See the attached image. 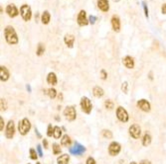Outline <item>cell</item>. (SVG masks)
<instances>
[{"mask_svg":"<svg viewBox=\"0 0 166 164\" xmlns=\"http://www.w3.org/2000/svg\"><path fill=\"white\" fill-rule=\"evenodd\" d=\"M4 36L6 42L9 45H16V44H18V36H17L15 30L12 26H7L4 29Z\"/></svg>","mask_w":166,"mask_h":164,"instance_id":"6da1fadb","label":"cell"},{"mask_svg":"<svg viewBox=\"0 0 166 164\" xmlns=\"http://www.w3.org/2000/svg\"><path fill=\"white\" fill-rule=\"evenodd\" d=\"M30 129H31V124H30V121L27 118H24L23 120L19 122L18 124V129L20 135H26L29 132Z\"/></svg>","mask_w":166,"mask_h":164,"instance_id":"7a4b0ae2","label":"cell"},{"mask_svg":"<svg viewBox=\"0 0 166 164\" xmlns=\"http://www.w3.org/2000/svg\"><path fill=\"white\" fill-rule=\"evenodd\" d=\"M20 14H21L24 21H30L32 18V11L30 6L27 4H23L20 8Z\"/></svg>","mask_w":166,"mask_h":164,"instance_id":"3957f363","label":"cell"},{"mask_svg":"<svg viewBox=\"0 0 166 164\" xmlns=\"http://www.w3.org/2000/svg\"><path fill=\"white\" fill-rule=\"evenodd\" d=\"M81 107H82V111L86 114H90L93 109V105H91V100L88 97H83L81 99Z\"/></svg>","mask_w":166,"mask_h":164,"instance_id":"277c9868","label":"cell"},{"mask_svg":"<svg viewBox=\"0 0 166 164\" xmlns=\"http://www.w3.org/2000/svg\"><path fill=\"white\" fill-rule=\"evenodd\" d=\"M64 116H65V118L70 122L76 120V117H77L76 109L74 108L73 106H69V107H67L65 110H64Z\"/></svg>","mask_w":166,"mask_h":164,"instance_id":"5b68a950","label":"cell"},{"mask_svg":"<svg viewBox=\"0 0 166 164\" xmlns=\"http://www.w3.org/2000/svg\"><path fill=\"white\" fill-rule=\"evenodd\" d=\"M121 150V146L118 142L117 141H113L108 146V153H110V155L111 156H116L117 155L118 153L120 152Z\"/></svg>","mask_w":166,"mask_h":164,"instance_id":"8992f818","label":"cell"},{"mask_svg":"<svg viewBox=\"0 0 166 164\" xmlns=\"http://www.w3.org/2000/svg\"><path fill=\"white\" fill-rule=\"evenodd\" d=\"M117 117L120 122H123V123H126L128 121V119H129L126 110L123 107H118L117 109Z\"/></svg>","mask_w":166,"mask_h":164,"instance_id":"52a82bcc","label":"cell"},{"mask_svg":"<svg viewBox=\"0 0 166 164\" xmlns=\"http://www.w3.org/2000/svg\"><path fill=\"white\" fill-rule=\"evenodd\" d=\"M85 151H86V147L78 142L75 143V145L73 147L70 148V153L73 155H82Z\"/></svg>","mask_w":166,"mask_h":164,"instance_id":"ba28073f","label":"cell"},{"mask_svg":"<svg viewBox=\"0 0 166 164\" xmlns=\"http://www.w3.org/2000/svg\"><path fill=\"white\" fill-rule=\"evenodd\" d=\"M78 24H79L80 26H87L88 24H89V20L87 18V13L85 10H81L79 15H78Z\"/></svg>","mask_w":166,"mask_h":164,"instance_id":"9c48e42d","label":"cell"},{"mask_svg":"<svg viewBox=\"0 0 166 164\" xmlns=\"http://www.w3.org/2000/svg\"><path fill=\"white\" fill-rule=\"evenodd\" d=\"M15 134V127H14V123L13 121H9L7 124V127H6V131H5V136L7 138H12L14 136Z\"/></svg>","mask_w":166,"mask_h":164,"instance_id":"30bf717a","label":"cell"},{"mask_svg":"<svg viewBox=\"0 0 166 164\" xmlns=\"http://www.w3.org/2000/svg\"><path fill=\"white\" fill-rule=\"evenodd\" d=\"M129 135L132 136L133 138L137 139L139 138V136L141 135V129L138 125H132L129 128Z\"/></svg>","mask_w":166,"mask_h":164,"instance_id":"8fae6325","label":"cell"},{"mask_svg":"<svg viewBox=\"0 0 166 164\" xmlns=\"http://www.w3.org/2000/svg\"><path fill=\"white\" fill-rule=\"evenodd\" d=\"M137 107L143 112H149L150 111V103L145 99H141L137 102Z\"/></svg>","mask_w":166,"mask_h":164,"instance_id":"7c38bea8","label":"cell"},{"mask_svg":"<svg viewBox=\"0 0 166 164\" xmlns=\"http://www.w3.org/2000/svg\"><path fill=\"white\" fill-rule=\"evenodd\" d=\"M6 13H7L9 17L14 18V17H16L19 14V11L14 4H9V5H7V7H6Z\"/></svg>","mask_w":166,"mask_h":164,"instance_id":"4fadbf2b","label":"cell"},{"mask_svg":"<svg viewBox=\"0 0 166 164\" xmlns=\"http://www.w3.org/2000/svg\"><path fill=\"white\" fill-rule=\"evenodd\" d=\"M111 26L114 32H120V19L117 15H113L111 17Z\"/></svg>","mask_w":166,"mask_h":164,"instance_id":"5bb4252c","label":"cell"},{"mask_svg":"<svg viewBox=\"0 0 166 164\" xmlns=\"http://www.w3.org/2000/svg\"><path fill=\"white\" fill-rule=\"evenodd\" d=\"M123 65L125 67L128 68V69H132V68L134 67V59H133V57H131L129 56H126L123 59Z\"/></svg>","mask_w":166,"mask_h":164,"instance_id":"9a60e30c","label":"cell"},{"mask_svg":"<svg viewBox=\"0 0 166 164\" xmlns=\"http://www.w3.org/2000/svg\"><path fill=\"white\" fill-rule=\"evenodd\" d=\"M97 7L103 12H107L108 9H110L108 0H97Z\"/></svg>","mask_w":166,"mask_h":164,"instance_id":"2e32d148","label":"cell"},{"mask_svg":"<svg viewBox=\"0 0 166 164\" xmlns=\"http://www.w3.org/2000/svg\"><path fill=\"white\" fill-rule=\"evenodd\" d=\"M0 79L1 81H7L9 79V71L5 66L0 67Z\"/></svg>","mask_w":166,"mask_h":164,"instance_id":"e0dca14e","label":"cell"},{"mask_svg":"<svg viewBox=\"0 0 166 164\" xmlns=\"http://www.w3.org/2000/svg\"><path fill=\"white\" fill-rule=\"evenodd\" d=\"M64 42H65V44L69 47H73L74 42H75V37L71 35V34H68V35H66L65 38H64Z\"/></svg>","mask_w":166,"mask_h":164,"instance_id":"ac0fdd59","label":"cell"},{"mask_svg":"<svg viewBox=\"0 0 166 164\" xmlns=\"http://www.w3.org/2000/svg\"><path fill=\"white\" fill-rule=\"evenodd\" d=\"M47 82L51 85H56L57 82H58V79H57L56 74L54 72H50L47 76Z\"/></svg>","mask_w":166,"mask_h":164,"instance_id":"d6986e66","label":"cell"},{"mask_svg":"<svg viewBox=\"0 0 166 164\" xmlns=\"http://www.w3.org/2000/svg\"><path fill=\"white\" fill-rule=\"evenodd\" d=\"M69 161H70V156L68 154L60 155L58 158H57V162H58V164H68Z\"/></svg>","mask_w":166,"mask_h":164,"instance_id":"ffe728a7","label":"cell"},{"mask_svg":"<svg viewBox=\"0 0 166 164\" xmlns=\"http://www.w3.org/2000/svg\"><path fill=\"white\" fill-rule=\"evenodd\" d=\"M93 93H94V95L96 97H97V98H101V97H103L104 96V89L101 87H100V86H96L93 89Z\"/></svg>","mask_w":166,"mask_h":164,"instance_id":"44dd1931","label":"cell"},{"mask_svg":"<svg viewBox=\"0 0 166 164\" xmlns=\"http://www.w3.org/2000/svg\"><path fill=\"white\" fill-rule=\"evenodd\" d=\"M50 20H51V15H50L49 11H47V10H46V11L43 12L42 17H41V21H42L43 24H45V25H47V24H49Z\"/></svg>","mask_w":166,"mask_h":164,"instance_id":"7402d4cb","label":"cell"},{"mask_svg":"<svg viewBox=\"0 0 166 164\" xmlns=\"http://www.w3.org/2000/svg\"><path fill=\"white\" fill-rule=\"evenodd\" d=\"M71 143H72V139L68 135H65L61 139V144L64 145V146H69Z\"/></svg>","mask_w":166,"mask_h":164,"instance_id":"603a6c76","label":"cell"},{"mask_svg":"<svg viewBox=\"0 0 166 164\" xmlns=\"http://www.w3.org/2000/svg\"><path fill=\"white\" fill-rule=\"evenodd\" d=\"M151 143V136L149 134H145L143 135V138H142V144H143V146H148Z\"/></svg>","mask_w":166,"mask_h":164,"instance_id":"cb8c5ba5","label":"cell"},{"mask_svg":"<svg viewBox=\"0 0 166 164\" xmlns=\"http://www.w3.org/2000/svg\"><path fill=\"white\" fill-rule=\"evenodd\" d=\"M61 135H62V129L59 127H54V135H53L54 138L58 139L61 138Z\"/></svg>","mask_w":166,"mask_h":164,"instance_id":"d4e9b609","label":"cell"},{"mask_svg":"<svg viewBox=\"0 0 166 164\" xmlns=\"http://www.w3.org/2000/svg\"><path fill=\"white\" fill-rule=\"evenodd\" d=\"M44 52H45V46L43 45V44L40 43L38 45V49H37V56H42V54L44 53Z\"/></svg>","mask_w":166,"mask_h":164,"instance_id":"484cf974","label":"cell"},{"mask_svg":"<svg viewBox=\"0 0 166 164\" xmlns=\"http://www.w3.org/2000/svg\"><path fill=\"white\" fill-rule=\"evenodd\" d=\"M47 91H48V92H47V94L49 95L50 98L54 99L57 96V91H56V89H54V88H50V89H48Z\"/></svg>","mask_w":166,"mask_h":164,"instance_id":"4316f807","label":"cell"},{"mask_svg":"<svg viewBox=\"0 0 166 164\" xmlns=\"http://www.w3.org/2000/svg\"><path fill=\"white\" fill-rule=\"evenodd\" d=\"M61 152V147L58 143H54L53 144V153L54 154H60Z\"/></svg>","mask_w":166,"mask_h":164,"instance_id":"83f0119b","label":"cell"},{"mask_svg":"<svg viewBox=\"0 0 166 164\" xmlns=\"http://www.w3.org/2000/svg\"><path fill=\"white\" fill-rule=\"evenodd\" d=\"M101 134H103L104 138H113V134H111V132L108 131V129H104Z\"/></svg>","mask_w":166,"mask_h":164,"instance_id":"f1b7e54d","label":"cell"},{"mask_svg":"<svg viewBox=\"0 0 166 164\" xmlns=\"http://www.w3.org/2000/svg\"><path fill=\"white\" fill-rule=\"evenodd\" d=\"M104 107H106L107 109H110V110H111V109L113 108V102L111 100H107L106 102H104Z\"/></svg>","mask_w":166,"mask_h":164,"instance_id":"f546056e","label":"cell"},{"mask_svg":"<svg viewBox=\"0 0 166 164\" xmlns=\"http://www.w3.org/2000/svg\"><path fill=\"white\" fill-rule=\"evenodd\" d=\"M30 157H31V159L33 160H36L37 159V152H36V150L34 149V148H31L30 149Z\"/></svg>","mask_w":166,"mask_h":164,"instance_id":"4dcf8cb0","label":"cell"},{"mask_svg":"<svg viewBox=\"0 0 166 164\" xmlns=\"http://www.w3.org/2000/svg\"><path fill=\"white\" fill-rule=\"evenodd\" d=\"M121 90H123V93H125V94L127 93V91H128V83L126 81L123 82V85H121Z\"/></svg>","mask_w":166,"mask_h":164,"instance_id":"1f68e13d","label":"cell"},{"mask_svg":"<svg viewBox=\"0 0 166 164\" xmlns=\"http://www.w3.org/2000/svg\"><path fill=\"white\" fill-rule=\"evenodd\" d=\"M54 135V128L52 127V125L48 126V131H47V135L48 136H52Z\"/></svg>","mask_w":166,"mask_h":164,"instance_id":"d6a6232c","label":"cell"},{"mask_svg":"<svg viewBox=\"0 0 166 164\" xmlns=\"http://www.w3.org/2000/svg\"><path fill=\"white\" fill-rule=\"evenodd\" d=\"M142 7H143V10H144L145 17H146V18H148V8H147L146 3H145L144 1H142Z\"/></svg>","mask_w":166,"mask_h":164,"instance_id":"836d02e7","label":"cell"},{"mask_svg":"<svg viewBox=\"0 0 166 164\" xmlns=\"http://www.w3.org/2000/svg\"><path fill=\"white\" fill-rule=\"evenodd\" d=\"M101 79H104V80H106L107 78V71L104 69L101 70Z\"/></svg>","mask_w":166,"mask_h":164,"instance_id":"e575fe53","label":"cell"},{"mask_svg":"<svg viewBox=\"0 0 166 164\" xmlns=\"http://www.w3.org/2000/svg\"><path fill=\"white\" fill-rule=\"evenodd\" d=\"M7 109V105H6V101L5 99H1V110L5 111Z\"/></svg>","mask_w":166,"mask_h":164,"instance_id":"d590c367","label":"cell"},{"mask_svg":"<svg viewBox=\"0 0 166 164\" xmlns=\"http://www.w3.org/2000/svg\"><path fill=\"white\" fill-rule=\"evenodd\" d=\"M96 20H97V17H96V16L91 15V16H90V18H89V22L91 24V25H94V24L96 23Z\"/></svg>","mask_w":166,"mask_h":164,"instance_id":"8d00e7d4","label":"cell"},{"mask_svg":"<svg viewBox=\"0 0 166 164\" xmlns=\"http://www.w3.org/2000/svg\"><path fill=\"white\" fill-rule=\"evenodd\" d=\"M86 164H97V162H96V160L93 158V157H89V158L87 159Z\"/></svg>","mask_w":166,"mask_h":164,"instance_id":"74e56055","label":"cell"},{"mask_svg":"<svg viewBox=\"0 0 166 164\" xmlns=\"http://www.w3.org/2000/svg\"><path fill=\"white\" fill-rule=\"evenodd\" d=\"M37 150H38V153H39V156H43V152H42V147H41V145H38L37 146Z\"/></svg>","mask_w":166,"mask_h":164,"instance_id":"f35d334b","label":"cell"},{"mask_svg":"<svg viewBox=\"0 0 166 164\" xmlns=\"http://www.w3.org/2000/svg\"><path fill=\"white\" fill-rule=\"evenodd\" d=\"M161 12L163 13V14H166V3H165V4L162 5V7H161Z\"/></svg>","mask_w":166,"mask_h":164,"instance_id":"ab89813d","label":"cell"},{"mask_svg":"<svg viewBox=\"0 0 166 164\" xmlns=\"http://www.w3.org/2000/svg\"><path fill=\"white\" fill-rule=\"evenodd\" d=\"M43 145L45 148H48V141H47V139H43Z\"/></svg>","mask_w":166,"mask_h":164,"instance_id":"60d3db41","label":"cell"},{"mask_svg":"<svg viewBox=\"0 0 166 164\" xmlns=\"http://www.w3.org/2000/svg\"><path fill=\"white\" fill-rule=\"evenodd\" d=\"M0 121H1V127H0V129L3 131V128H4V122H3V118H0Z\"/></svg>","mask_w":166,"mask_h":164,"instance_id":"b9f144b4","label":"cell"},{"mask_svg":"<svg viewBox=\"0 0 166 164\" xmlns=\"http://www.w3.org/2000/svg\"><path fill=\"white\" fill-rule=\"evenodd\" d=\"M139 164H151L150 161H148V160H141Z\"/></svg>","mask_w":166,"mask_h":164,"instance_id":"7bdbcfd3","label":"cell"},{"mask_svg":"<svg viewBox=\"0 0 166 164\" xmlns=\"http://www.w3.org/2000/svg\"><path fill=\"white\" fill-rule=\"evenodd\" d=\"M26 88H27V90H28V92H31V87H30L29 84L26 85Z\"/></svg>","mask_w":166,"mask_h":164,"instance_id":"ee69618b","label":"cell"},{"mask_svg":"<svg viewBox=\"0 0 166 164\" xmlns=\"http://www.w3.org/2000/svg\"><path fill=\"white\" fill-rule=\"evenodd\" d=\"M36 132H37V135H38V138H41V135H40V134H39L38 129H36Z\"/></svg>","mask_w":166,"mask_h":164,"instance_id":"f6af8a7d","label":"cell"},{"mask_svg":"<svg viewBox=\"0 0 166 164\" xmlns=\"http://www.w3.org/2000/svg\"><path fill=\"white\" fill-rule=\"evenodd\" d=\"M62 98H63V95L60 94V95H59V99H62Z\"/></svg>","mask_w":166,"mask_h":164,"instance_id":"bcb514c9","label":"cell"},{"mask_svg":"<svg viewBox=\"0 0 166 164\" xmlns=\"http://www.w3.org/2000/svg\"><path fill=\"white\" fill-rule=\"evenodd\" d=\"M129 164H137L136 162H134V161H132V162H130Z\"/></svg>","mask_w":166,"mask_h":164,"instance_id":"7dc6e473","label":"cell"},{"mask_svg":"<svg viewBox=\"0 0 166 164\" xmlns=\"http://www.w3.org/2000/svg\"><path fill=\"white\" fill-rule=\"evenodd\" d=\"M36 164H41V163H40V162H37Z\"/></svg>","mask_w":166,"mask_h":164,"instance_id":"c3c4849f","label":"cell"},{"mask_svg":"<svg viewBox=\"0 0 166 164\" xmlns=\"http://www.w3.org/2000/svg\"><path fill=\"white\" fill-rule=\"evenodd\" d=\"M28 164H30V163H28Z\"/></svg>","mask_w":166,"mask_h":164,"instance_id":"681fc988","label":"cell"}]
</instances>
